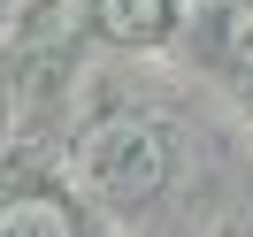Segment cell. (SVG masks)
I'll use <instances>...</instances> for the list:
<instances>
[{"label": "cell", "instance_id": "7a4b0ae2", "mask_svg": "<svg viewBox=\"0 0 253 237\" xmlns=\"http://www.w3.org/2000/svg\"><path fill=\"white\" fill-rule=\"evenodd\" d=\"M230 46H238V62H253V8L230 16Z\"/></svg>", "mask_w": 253, "mask_h": 237}, {"label": "cell", "instance_id": "6da1fadb", "mask_svg": "<svg viewBox=\"0 0 253 237\" xmlns=\"http://www.w3.org/2000/svg\"><path fill=\"white\" fill-rule=\"evenodd\" d=\"M100 31H115V38H154L161 31V0H100Z\"/></svg>", "mask_w": 253, "mask_h": 237}]
</instances>
